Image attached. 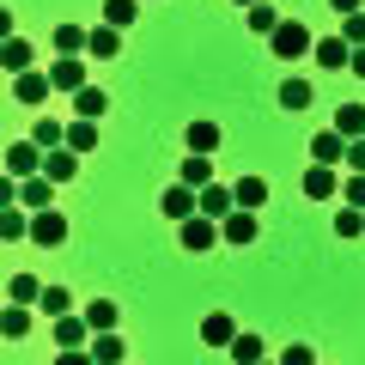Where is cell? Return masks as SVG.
Returning <instances> with one entry per match:
<instances>
[{
    "mask_svg": "<svg viewBox=\"0 0 365 365\" xmlns=\"http://www.w3.org/2000/svg\"><path fill=\"white\" fill-rule=\"evenodd\" d=\"M43 158H49V153H43L37 140H13V146H6V177H19V182L43 177Z\"/></svg>",
    "mask_w": 365,
    "mask_h": 365,
    "instance_id": "6da1fadb",
    "label": "cell"
},
{
    "mask_svg": "<svg viewBox=\"0 0 365 365\" xmlns=\"http://www.w3.org/2000/svg\"><path fill=\"white\" fill-rule=\"evenodd\" d=\"M304 49H317V43H311V25H299V19H280V31H274V55H280V61H299Z\"/></svg>",
    "mask_w": 365,
    "mask_h": 365,
    "instance_id": "7a4b0ae2",
    "label": "cell"
},
{
    "mask_svg": "<svg viewBox=\"0 0 365 365\" xmlns=\"http://www.w3.org/2000/svg\"><path fill=\"white\" fill-rule=\"evenodd\" d=\"M158 207H165V220H195L201 213V189H189V182H177V189H165V195H158Z\"/></svg>",
    "mask_w": 365,
    "mask_h": 365,
    "instance_id": "3957f363",
    "label": "cell"
},
{
    "mask_svg": "<svg viewBox=\"0 0 365 365\" xmlns=\"http://www.w3.org/2000/svg\"><path fill=\"white\" fill-rule=\"evenodd\" d=\"M182 250H189V256H201V250H213L220 244V220H207V213H195V220H182Z\"/></svg>",
    "mask_w": 365,
    "mask_h": 365,
    "instance_id": "277c9868",
    "label": "cell"
},
{
    "mask_svg": "<svg viewBox=\"0 0 365 365\" xmlns=\"http://www.w3.org/2000/svg\"><path fill=\"white\" fill-rule=\"evenodd\" d=\"M61 237H67V220H61L55 207L31 213V244H43V250H61Z\"/></svg>",
    "mask_w": 365,
    "mask_h": 365,
    "instance_id": "5b68a950",
    "label": "cell"
},
{
    "mask_svg": "<svg viewBox=\"0 0 365 365\" xmlns=\"http://www.w3.org/2000/svg\"><path fill=\"white\" fill-rule=\"evenodd\" d=\"M49 335H55V353H67V347H91V335H98V329H91L86 317H61Z\"/></svg>",
    "mask_w": 365,
    "mask_h": 365,
    "instance_id": "8992f818",
    "label": "cell"
},
{
    "mask_svg": "<svg viewBox=\"0 0 365 365\" xmlns=\"http://www.w3.org/2000/svg\"><path fill=\"white\" fill-rule=\"evenodd\" d=\"M19 207H25V213L55 207V182L49 177H25V182H19Z\"/></svg>",
    "mask_w": 365,
    "mask_h": 365,
    "instance_id": "52a82bcc",
    "label": "cell"
},
{
    "mask_svg": "<svg viewBox=\"0 0 365 365\" xmlns=\"http://www.w3.org/2000/svg\"><path fill=\"white\" fill-rule=\"evenodd\" d=\"M311 165H347V134H317L311 140Z\"/></svg>",
    "mask_w": 365,
    "mask_h": 365,
    "instance_id": "ba28073f",
    "label": "cell"
},
{
    "mask_svg": "<svg viewBox=\"0 0 365 365\" xmlns=\"http://www.w3.org/2000/svg\"><path fill=\"white\" fill-rule=\"evenodd\" d=\"M201 213H207V220H232V213H237V195L225 189V182H207V189H201Z\"/></svg>",
    "mask_w": 365,
    "mask_h": 365,
    "instance_id": "9c48e42d",
    "label": "cell"
},
{
    "mask_svg": "<svg viewBox=\"0 0 365 365\" xmlns=\"http://www.w3.org/2000/svg\"><path fill=\"white\" fill-rule=\"evenodd\" d=\"M91 359L98 365H128V347H122L116 329H98V335H91Z\"/></svg>",
    "mask_w": 365,
    "mask_h": 365,
    "instance_id": "30bf717a",
    "label": "cell"
},
{
    "mask_svg": "<svg viewBox=\"0 0 365 365\" xmlns=\"http://www.w3.org/2000/svg\"><path fill=\"white\" fill-rule=\"evenodd\" d=\"M304 195H311V201L341 195V177H335V165H311V170H304Z\"/></svg>",
    "mask_w": 365,
    "mask_h": 365,
    "instance_id": "8fae6325",
    "label": "cell"
},
{
    "mask_svg": "<svg viewBox=\"0 0 365 365\" xmlns=\"http://www.w3.org/2000/svg\"><path fill=\"white\" fill-rule=\"evenodd\" d=\"M201 341H207V347H232V341H237V323H232L225 311H207V317H201Z\"/></svg>",
    "mask_w": 365,
    "mask_h": 365,
    "instance_id": "7c38bea8",
    "label": "cell"
},
{
    "mask_svg": "<svg viewBox=\"0 0 365 365\" xmlns=\"http://www.w3.org/2000/svg\"><path fill=\"white\" fill-rule=\"evenodd\" d=\"M220 237H225V244H256V213L237 207L232 220H220Z\"/></svg>",
    "mask_w": 365,
    "mask_h": 365,
    "instance_id": "4fadbf2b",
    "label": "cell"
},
{
    "mask_svg": "<svg viewBox=\"0 0 365 365\" xmlns=\"http://www.w3.org/2000/svg\"><path fill=\"white\" fill-rule=\"evenodd\" d=\"M73 170H79V153H73V146H55V153L43 158V177H49V182H73Z\"/></svg>",
    "mask_w": 365,
    "mask_h": 365,
    "instance_id": "5bb4252c",
    "label": "cell"
},
{
    "mask_svg": "<svg viewBox=\"0 0 365 365\" xmlns=\"http://www.w3.org/2000/svg\"><path fill=\"white\" fill-rule=\"evenodd\" d=\"M104 110H110V91H104V86H86V91H73V116L98 122Z\"/></svg>",
    "mask_w": 365,
    "mask_h": 365,
    "instance_id": "9a60e30c",
    "label": "cell"
},
{
    "mask_svg": "<svg viewBox=\"0 0 365 365\" xmlns=\"http://www.w3.org/2000/svg\"><path fill=\"white\" fill-rule=\"evenodd\" d=\"M0 67H6V73H31V43L25 37H6V43H0Z\"/></svg>",
    "mask_w": 365,
    "mask_h": 365,
    "instance_id": "2e32d148",
    "label": "cell"
},
{
    "mask_svg": "<svg viewBox=\"0 0 365 365\" xmlns=\"http://www.w3.org/2000/svg\"><path fill=\"white\" fill-rule=\"evenodd\" d=\"M55 86L61 91H86V67H79V55H55Z\"/></svg>",
    "mask_w": 365,
    "mask_h": 365,
    "instance_id": "e0dca14e",
    "label": "cell"
},
{
    "mask_svg": "<svg viewBox=\"0 0 365 365\" xmlns=\"http://www.w3.org/2000/svg\"><path fill=\"white\" fill-rule=\"evenodd\" d=\"M335 134H347V140H365V104H353V98H347V104L335 110Z\"/></svg>",
    "mask_w": 365,
    "mask_h": 365,
    "instance_id": "ac0fdd59",
    "label": "cell"
},
{
    "mask_svg": "<svg viewBox=\"0 0 365 365\" xmlns=\"http://www.w3.org/2000/svg\"><path fill=\"white\" fill-rule=\"evenodd\" d=\"M189 153H201V158L220 153V122H189Z\"/></svg>",
    "mask_w": 365,
    "mask_h": 365,
    "instance_id": "d6986e66",
    "label": "cell"
},
{
    "mask_svg": "<svg viewBox=\"0 0 365 365\" xmlns=\"http://www.w3.org/2000/svg\"><path fill=\"white\" fill-rule=\"evenodd\" d=\"M317 67H347L353 61V49H347V37H323V43H317Z\"/></svg>",
    "mask_w": 365,
    "mask_h": 365,
    "instance_id": "ffe728a7",
    "label": "cell"
},
{
    "mask_svg": "<svg viewBox=\"0 0 365 365\" xmlns=\"http://www.w3.org/2000/svg\"><path fill=\"white\" fill-rule=\"evenodd\" d=\"M86 55H91V61H116V55H122V37H116V31H91V43H86Z\"/></svg>",
    "mask_w": 365,
    "mask_h": 365,
    "instance_id": "44dd1931",
    "label": "cell"
},
{
    "mask_svg": "<svg viewBox=\"0 0 365 365\" xmlns=\"http://www.w3.org/2000/svg\"><path fill=\"white\" fill-rule=\"evenodd\" d=\"M49 86H55V79H43V73H19V79H13L19 104H43V98H49Z\"/></svg>",
    "mask_w": 365,
    "mask_h": 365,
    "instance_id": "7402d4cb",
    "label": "cell"
},
{
    "mask_svg": "<svg viewBox=\"0 0 365 365\" xmlns=\"http://www.w3.org/2000/svg\"><path fill=\"white\" fill-rule=\"evenodd\" d=\"M0 335H6V341H25V335H31V304H6V317H0Z\"/></svg>",
    "mask_w": 365,
    "mask_h": 365,
    "instance_id": "603a6c76",
    "label": "cell"
},
{
    "mask_svg": "<svg viewBox=\"0 0 365 365\" xmlns=\"http://www.w3.org/2000/svg\"><path fill=\"white\" fill-rule=\"evenodd\" d=\"M225 353H232L237 365H262V335H250V329H237V341H232Z\"/></svg>",
    "mask_w": 365,
    "mask_h": 365,
    "instance_id": "cb8c5ba5",
    "label": "cell"
},
{
    "mask_svg": "<svg viewBox=\"0 0 365 365\" xmlns=\"http://www.w3.org/2000/svg\"><path fill=\"white\" fill-rule=\"evenodd\" d=\"M232 195H237V207L256 213L262 201H268V182H262V177H244V182H232Z\"/></svg>",
    "mask_w": 365,
    "mask_h": 365,
    "instance_id": "d4e9b609",
    "label": "cell"
},
{
    "mask_svg": "<svg viewBox=\"0 0 365 365\" xmlns=\"http://www.w3.org/2000/svg\"><path fill=\"white\" fill-rule=\"evenodd\" d=\"M182 182H189V189H207V182H213V158L189 153V158H182Z\"/></svg>",
    "mask_w": 365,
    "mask_h": 365,
    "instance_id": "484cf974",
    "label": "cell"
},
{
    "mask_svg": "<svg viewBox=\"0 0 365 365\" xmlns=\"http://www.w3.org/2000/svg\"><path fill=\"white\" fill-rule=\"evenodd\" d=\"M67 146H73V153H91V146H98V122L73 116V122H67Z\"/></svg>",
    "mask_w": 365,
    "mask_h": 365,
    "instance_id": "4316f807",
    "label": "cell"
},
{
    "mask_svg": "<svg viewBox=\"0 0 365 365\" xmlns=\"http://www.w3.org/2000/svg\"><path fill=\"white\" fill-rule=\"evenodd\" d=\"M0 237L13 244V237H31V213L25 207H0Z\"/></svg>",
    "mask_w": 365,
    "mask_h": 365,
    "instance_id": "83f0119b",
    "label": "cell"
},
{
    "mask_svg": "<svg viewBox=\"0 0 365 365\" xmlns=\"http://www.w3.org/2000/svg\"><path fill=\"white\" fill-rule=\"evenodd\" d=\"M86 323H91V329H116V323H122L116 299H91V304H86Z\"/></svg>",
    "mask_w": 365,
    "mask_h": 365,
    "instance_id": "f1b7e54d",
    "label": "cell"
},
{
    "mask_svg": "<svg viewBox=\"0 0 365 365\" xmlns=\"http://www.w3.org/2000/svg\"><path fill=\"white\" fill-rule=\"evenodd\" d=\"M43 311H49V323H61V317H73V299H67V287H43Z\"/></svg>",
    "mask_w": 365,
    "mask_h": 365,
    "instance_id": "f546056e",
    "label": "cell"
},
{
    "mask_svg": "<svg viewBox=\"0 0 365 365\" xmlns=\"http://www.w3.org/2000/svg\"><path fill=\"white\" fill-rule=\"evenodd\" d=\"M280 110H311V86L304 79H280Z\"/></svg>",
    "mask_w": 365,
    "mask_h": 365,
    "instance_id": "4dcf8cb0",
    "label": "cell"
},
{
    "mask_svg": "<svg viewBox=\"0 0 365 365\" xmlns=\"http://www.w3.org/2000/svg\"><path fill=\"white\" fill-rule=\"evenodd\" d=\"M250 31H256V37H274V31H280V13H274L268 0H256V6H250Z\"/></svg>",
    "mask_w": 365,
    "mask_h": 365,
    "instance_id": "1f68e13d",
    "label": "cell"
},
{
    "mask_svg": "<svg viewBox=\"0 0 365 365\" xmlns=\"http://www.w3.org/2000/svg\"><path fill=\"white\" fill-rule=\"evenodd\" d=\"M37 299H43L37 274H13V299H6V304H37Z\"/></svg>",
    "mask_w": 365,
    "mask_h": 365,
    "instance_id": "d6a6232c",
    "label": "cell"
},
{
    "mask_svg": "<svg viewBox=\"0 0 365 365\" xmlns=\"http://www.w3.org/2000/svg\"><path fill=\"white\" fill-rule=\"evenodd\" d=\"M86 43H91V31H79V25H61V31H55V55H79Z\"/></svg>",
    "mask_w": 365,
    "mask_h": 365,
    "instance_id": "836d02e7",
    "label": "cell"
},
{
    "mask_svg": "<svg viewBox=\"0 0 365 365\" xmlns=\"http://www.w3.org/2000/svg\"><path fill=\"white\" fill-rule=\"evenodd\" d=\"M341 201L365 213V170H347V177H341Z\"/></svg>",
    "mask_w": 365,
    "mask_h": 365,
    "instance_id": "e575fe53",
    "label": "cell"
},
{
    "mask_svg": "<svg viewBox=\"0 0 365 365\" xmlns=\"http://www.w3.org/2000/svg\"><path fill=\"white\" fill-rule=\"evenodd\" d=\"M104 25H110V31L134 25V0H104Z\"/></svg>",
    "mask_w": 365,
    "mask_h": 365,
    "instance_id": "d590c367",
    "label": "cell"
},
{
    "mask_svg": "<svg viewBox=\"0 0 365 365\" xmlns=\"http://www.w3.org/2000/svg\"><path fill=\"white\" fill-rule=\"evenodd\" d=\"M335 232H341V237H365V213H359V207H341V213H335Z\"/></svg>",
    "mask_w": 365,
    "mask_h": 365,
    "instance_id": "8d00e7d4",
    "label": "cell"
},
{
    "mask_svg": "<svg viewBox=\"0 0 365 365\" xmlns=\"http://www.w3.org/2000/svg\"><path fill=\"white\" fill-rule=\"evenodd\" d=\"M341 37H347V49H365V13H347V19H341Z\"/></svg>",
    "mask_w": 365,
    "mask_h": 365,
    "instance_id": "74e56055",
    "label": "cell"
},
{
    "mask_svg": "<svg viewBox=\"0 0 365 365\" xmlns=\"http://www.w3.org/2000/svg\"><path fill=\"white\" fill-rule=\"evenodd\" d=\"M280 365H317V353L299 341V347H287V353H280Z\"/></svg>",
    "mask_w": 365,
    "mask_h": 365,
    "instance_id": "f35d334b",
    "label": "cell"
},
{
    "mask_svg": "<svg viewBox=\"0 0 365 365\" xmlns=\"http://www.w3.org/2000/svg\"><path fill=\"white\" fill-rule=\"evenodd\" d=\"M55 365H98V359H91V347H67V353H55Z\"/></svg>",
    "mask_w": 365,
    "mask_h": 365,
    "instance_id": "ab89813d",
    "label": "cell"
},
{
    "mask_svg": "<svg viewBox=\"0 0 365 365\" xmlns=\"http://www.w3.org/2000/svg\"><path fill=\"white\" fill-rule=\"evenodd\" d=\"M347 170H365V140H347Z\"/></svg>",
    "mask_w": 365,
    "mask_h": 365,
    "instance_id": "60d3db41",
    "label": "cell"
},
{
    "mask_svg": "<svg viewBox=\"0 0 365 365\" xmlns=\"http://www.w3.org/2000/svg\"><path fill=\"white\" fill-rule=\"evenodd\" d=\"M329 6H335L341 19H347V13H359V0H329Z\"/></svg>",
    "mask_w": 365,
    "mask_h": 365,
    "instance_id": "b9f144b4",
    "label": "cell"
},
{
    "mask_svg": "<svg viewBox=\"0 0 365 365\" xmlns=\"http://www.w3.org/2000/svg\"><path fill=\"white\" fill-rule=\"evenodd\" d=\"M353 73H359V79H365V49H353Z\"/></svg>",
    "mask_w": 365,
    "mask_h": 365,
    "instance_id": "7bdbcfd3",
    "label": "cell"
},
{
    "mask_svg": "<svg viewBox=\"0 0 365 365\" xmlns=\"http://www.w3.org/2000/svg\"><path fill=\"white\" fill-rule=\"evenodd\" d=\"M237 6H244V13H250V6H256V0H237Z\"/></svg>",
    "mask_w": 365,
    "mask_h": 365,
    "instance_id": "ee69618b",
    "label": "cell"
},
{
    "mask_svg": "<svg viewBox=\"0 0 365 365\" xmlns=\"http://www.w3.org/2000/svg\"><path fill=\"white\" fill-rule=\"evenodd\" d=\"M262 365H268V359H262ZM274 365H280V359H274Z\"/></svg>",
    "mask_w": 365,
    "mask_h": 365,
    "instance_id": "f6af8a7d",
    "label": "cell"
}]
</instances>
